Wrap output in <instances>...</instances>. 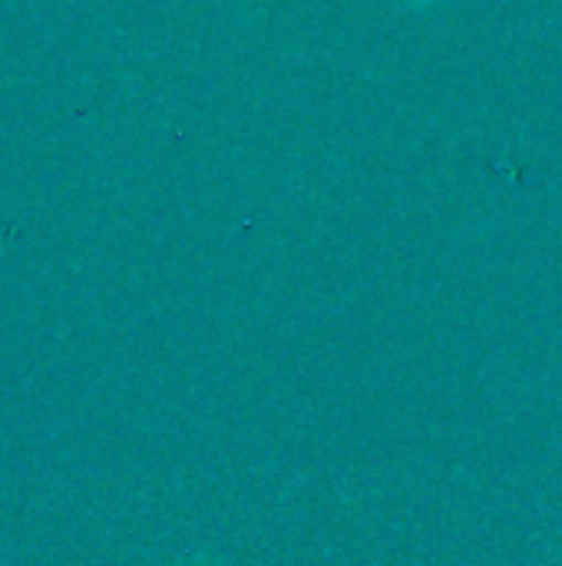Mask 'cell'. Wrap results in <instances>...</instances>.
<instances>
[{
  "label": "cell",
  "mask_w": 562,
  "mask_h": 566,
  "mask_svg": "<svg viewBox=\"0 0 562 566\" xmlns=\"http://www.w3.org/2000/svg\"><path fill=\"white\" fill-rule=\"evenodd\" d=\"M166 566H222V560H215L209 554H182V557L166 560Z\"/></svg>",
  "instance_id": "1"
}]
</instances>
